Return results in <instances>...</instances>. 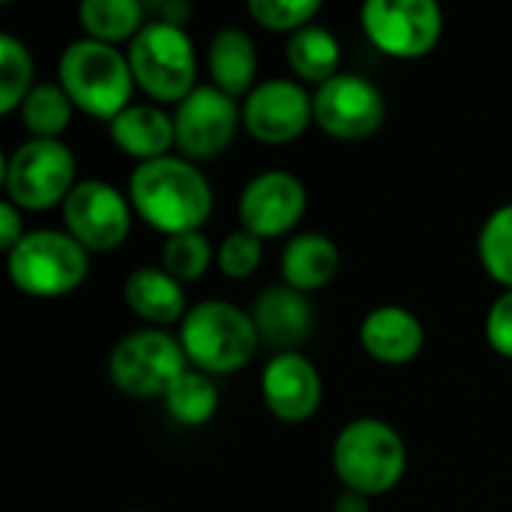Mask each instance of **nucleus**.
<instances>
[{
  "label": "nucleus",
  "instance_id": "obj_8",
  "mask_svg": "<svg viewBox=\"0 0 512 512\" xmlns=\"http://www.w3.org/2000/svg\"><path fill=\"white\" fill-rule=\"evenodd\" d=\"M75 171V153L63 141L27 138L6 159V201H12L18 210L57 207L75 189Z\"/></svg>",
  "mask_w": 512,
  "mask_h": 512
},
{
  "label": "nucleus",
  "instance_id": "obj_33",
  "mask_svg": "<svg viewBox=\"0 0 512 512\" xmlns=\"http://www.w3.org/2000/svg\"><path fill=\"white\" fill-rule=\"evenodd\" d=\"M21 213H24V210H18L12 201H3V204H0V249H3V252H12V249L21 243V237L27 234V231H24Z\"/></svg>",
  "mask_w": 512,
  "mask_h": 512
},
{
  "label": "nucleus",
  "instance_id": "obj_14",
  "mask_svg": "<svg viewBox=\"0 0 512 512\" xmlns=\"http://www.w3.org/2000/svg\"><path fill=\"white\" fill-rule=\"evenodd\" d=\"M309 195L300 177L288 171H264L246 183L237 201L240 228L255 234L258 240H273L291 234L303 213Z\"/></svg>",
  "mask_w": 512,
  "mask_h": 512
},
{
  "label": "nucleus",
  "instance_id": "obj_1",
  "mask_svg": "<svg viewBox=\"0 0 512 512\" xmlns=\"http://www.w3.org/2000/svg\"><path fill=\"white\" fill-rule=\"evenodd\" d=\"M126 192L132 210L165 237L201 231L213 213L210 180L195 162L183 156H162L135 165Z\"/></svg>",
  "mask_w": 512,
  "mask_h": 512
},
{
  "label": "nucleus",
  "instance_id": "obj_11",
  "mask_svg": "<svg viewBox=\"0 0 512 512\" xmlns=\"http://www.w3.org/2000/svg\"><path fill=\"white\" fill-rule=\"evenodd\" d=\"M243 123V108L237 99L213 84H198L174 108V141L177 156L189 162H207L222 156Z\"/></svg>",
  "mask_w": 512,
  "mask_h": 512
},
{
  "label": "nucleus",
  "instance_id": "obj_26",
  "mask_svg": "<svg viewBox=\"0 0 512 512\" xmlns=\"http://www.w3.org/2000/svg\"><path fill=\"white\" fill-rule=\"evenodd\" d=\"M477 255L483 270L512 291V204L492 210L477 234Z\"/></svg>",
  "mask_w": 512,
  "mask_h": 512
},
{
  "label": "nucleus",
  "instance_id": "obj_13",
  "mask_svg": "<svg viewBox=\"0 0 512 512\" xmlns=\"http://www.w3.org/2000/svg\"><path fill=\"white\" fill-rule=\"evenodd\" d=\"M315 120L312 96L306 84L294 78H267L243 99L246 132L270 147L297 141Z\"/></svg>",
  "mask_w": 512,
  "mask_h": 512
},
{
  "label": "nucleus",
  "instance_id": "obj_9",
  "mask_svg": "<svg viewBox=\"0 0 512 512\" xmlns=\"http://www.w3.org/2000/svg\"><path fill=\"white\" fill-rule=\"evenodd\" d=\"M360 21L366 39L393 60L432 54L444 33V12L435 0H369Z\"/></svg>",
  "mask_w": 512,
  "mask_h": 512
},
{
  "label": "nucleus",
  "instance_id": "obj_20",
  "mask_svg": "<svg viewBox=\"0 0 512 512\" xmlns=\"http://www.w3.org/2000/svg\"><path fill=\"white\" fill-rule=\"evenodd\" d=\"M339 264H342L339 246L327 234H318V231L291 237L279 258L285 285H291L300 294H315L327 288L336 279Z\"/></svg>",
  "mask_w": 512,
  "mask_h": 512
},
{
  "label": "nucleus",
  "instance_id": "obj_15",
  "mask_svg": "<svg viewBox=\"0 0 512 512\" xmlns=\"http://www.w3.org/2000/svg\"><path fill=\"white\" fill-rule=\"evenodd\" d=\"M261 396L267 411L282 423H306L318 414L324 384L312 360L297 354H273L261 372Z\"/></svg>",
  "mask_w": 512,
  "mask_h": 512
},
{
  "label": "nucleus",
  "instance_id": "obj_23",
  "mask_svg": "<svg viewBox=\"0 0 512 512\" xmlns=\"http://www.w3.org/2000/svg\"><path fill=\"white\" fill-rule=\"evenodd\" d=\"M78 21L87 39L117 45V42H132L141 27L147 24L144 3L138 0H84L78 9Z\"/></svg>",
  "mask_w": 512,
  "mask_h": 512
},
{
  "label": "nucleus",
  "instance_id": "obj_34",
  "mask_svg": "<svg viewBox=\"0 0 512 512\" xmlns=\"http://www.w3.org/2000/svg\"><path fill=\"white\" fill-rule=\"evenodd\" d=\"M333 512H372V498L342 489V495L333 501Z\"/></svg>",
  "mask_w": 512,
  "mask_h": 512
},
{
  "label": "nucleus",
  "instance_id": "obj_18",
  "mask_svg": "<svg viewBox=\"0 0 512 512\" xmlns=\"http://www.w3.org/2000/svg\"><path fill=\"white\" fill-rule=\"evenodd\" d=\"M108 135L114 147L132 159L153 162L162 156H171L174 141V114H168L162 105H129L108 123Z\"/></svg>",
  "mask_w": 512,
  "mask_h": 512
},
{
  "label": "nucleus",
  "instance_id": "obj_6",
  "mask_svg": "<svg viewBox=\"0 0 512 512\" xmlns=\"http://www.w3.org/2000/svg\"><path fill=\"white\" fill-rule=\"evenodd\" d=\"M135 84L156 105H180L198 84L195 42L186 27L147 21L126 48Z\"/></svg>",
  "mask_w": 512,
  "mask_h": 512
},
{
  "label": "nucleus",
  "instance_id": "obj_28",
  "mask_svg": "<svg viewBox=\"0 0 512 512\" xmlns=\"http://www.w3.org/2000/svg\"><path fill=\"white\" fill-rule=\"evenodd\" d=\"M210 261H213V246L201 231L168 237L162 246V270L171 273L180 285L201 279L210 270Z\"/></svg>",
  "mask_w": 512,
  "mask_h": 512
},
{
  "label": "nucleus",
  "instance_id": "obj_27",
  "mask_svg": "<svg viewBox=\"0 0 512 512\" xmlns=\"http://www.w3.org/2000/svg\"><path fill=\"white\" fill-rule=\"evenodd\" d=\"M33 57L30 48L3 33L0 36V114L21 111L27 93L33 90Z\"/></svg>",
  "mask_w": 512,
  "mask_h": 512
},
{
  "label": "nucleus",
  "instance_id": "obj_21",
  "mask_svg": "<svg viewBox=\"0 0 512 512\" xmlns=\"http://www.w3.org/2000/svg\"><path fill=\"white\" fill-rule=\"evenodd\" d=\"M207 72H210L213 87H219L231 99H240V96L246 99L258 87L255 84L258 51H255L252 36L240 27L219 30L207 45Z\"/></svg>",
  "mask_w": 512,
  "mask_h": 512
},
{
  "label": "nucleus",
  "instance_id": "obj_4",
  "mask_svg": "<svg viewBox=\"0 0 512 512\" xmlns=\"http://www.w3.org/2000/svg\"><path fill=\"white\" fill-rule=\"evenodd\" d=\"M333 471L342 489L378 498L402 483L408 471V447L390 423L360 417L336 435Z\"/></svg>",
  "mask_w": 512,
  "mask_h": 512
},
{
  "label": "nucleus",
  "instance_id": "obj_7",
  "mask_svg": "<svg viewBox=\"0 0 512 512\" xmlns=\"http://www.w3.org/2000/svg\"><path fill=\"white\" fill-rule=\"evenodd\" d=\"M189 369L183 345L165 330H135L123 336L108 354V381L132 399H156Z\"/></svg>",
  "mask_w": 512,
  "mask_h": 512
},
{
  "label": "nucleus",
  "instance_id": "obj_25",
  "mask_svg": "<svg viewBox=\"0 0 512 512\" xmlns=\"http://www.w3.org/2000/svg\"><path fill=\"white\" fill-rule=\"evenodd\" d=\"M72 102L60 84H36L24 105H21V123L27 126L30 138H51L60 141L72 120Z\"/></svg>",
  "mask_w": 512,
  "mask_h": 512
},
{
  "label": "nucleus",
  "instance_id": "obj_17",
  "mask_svg": "<svg viewBox=\"0 0 512 512\" xmlns=\"http://www.w3.org/2000/svg\"><path fill=\"white\" fill-rule=\"evenodd\" d=\"M363 351L381 366H408L420 357L426 345V330L420 318L405 306H375L360 324Z\"/></svg>",
  "mask_w": 512,
  "mask_h": 512
},
{
  "label": "nucleus",
  "instance_id": "obj_19",
  "mask_svg": "<svg viewBox=\"0 0 512 512\" xmlns=\"http://www.w3.org/2000/svg\"><path fill=\"white\" fill-rule=\"evenodd\" d=\"M123 300L135 318L150 327L180 324L189 312L183 285L162 267H138L123 282Z\"/></svg>",
  "mask_w": 512,
  "mask_h": 512
},
{
  "label": "nucleus",
  "instance_id": "obj_2",
  "mask_svg": "<svg viewBox=\"0 0 512 512\" xmlns=\"http://www.w3.org/2000/svg\"><path fill=\"white\" fill-rule=\"evenodd\" d=\"M57 84L78 111L105 123L132 105V90L138 87L129 57L117 45L87 36L63 48L57 60Z\"/></svg>",
  "mask_w": 512,
  "mask_h": 512
},
{
  "label": "nucleus",
  "instance_id": "obj_29",
  "mask_svg": "<svg viewBox=\"0 0 512 512\" xmlns=\"http://www.w3.org/2000/svg\"><path fill=\"white\" fill-rule=\"evenodd\" d=\"M321 12L318 0H252L249 15L258 27L270 33H300L303 27L315 24Z\"/></svg>",
  "mask_w": 512,
  "mask_h": 512
},
{
  "label": "nucleus",
  "instance_id": "obj_30",
  "mask_svg": "<svg viewBox=\"0 0 512 512\" xmlns=\"http://www.w3.org/2000/svg\"><path fill=\"white\" fill-rule=\"evenodd\" d=\"M261 255H264V240L240 228V231H231L219 243L216 264L228 279H246L261 267Z\"/></svg>",
  "mask_w": 512,
  "mask_h": 512
},
{
  "label": "nucleus",
  "instance_id": "obj_16",
  "mask_svg": "<svg viewBox=\"0 0 512 512\" xmlns=\"http://www.w3.org/2000/svg\"><path fill=\"white\" fill-rule=\"evenodd\" d=\"M252 321L261 345L276 354H297L315 330V309L309 294L294 291L291 285H270L252 303Z\"/></svg>",
  "mask_w": 512,
  "mask_h": 512
},
{
  "label": "nucleus",
  "instance_id": "obj_5",
  "mask_svg": "<svg viewBox=\"0 0 512 512\" xmlns=\"http://www.w3.org/2000/svg\"><path fill=\"white\" fill-rule=\"evenodd\" d=\"M9 282L36 300H57L81 288L90 273V252L66 231H27L21 243L6 252Z\"/></svg>",
  "mask_w": 512,
  "mask_h": 512
},
{
  "label": "nucleus",
  "instance_id": "obj_24",
  "mask_svg": "<svg viewBox=\"0 0 512 512\" xmlns=\"http://www.w3.org/2000/svg\"><path fill=\"white\" fill-rule=\"evenodd\" d=\"M165 411L174 423L180 426H204L216 417L219 411V387L210 375L198 372V369H186L171 390L165 393Z\"/></svg>",
  "mask_w": 512,
  "mask_h": 512
},
{
  "label": "nucleus",
  "instance_id": "obj_22",
  "mask_svg": "<svg viewBox=\"0 0 512 512\" xmlns=\"http://www.w3.org/2000/svg\"><path fill=\"white\" fill-rule=\"evenodd\" d=\"M285 60L300 84H315V90H318L321 84H327L339 75L342 45L327 27L309 24L288 39Z\"/></svg>",
  "mask_w": 512,
  "mask_h": 512
},
{
  "label": "nucleus",
  "instance_id": "obj_31",
  "mask_svg": "<svg viewBox=\"0 0 512 512\" xmlns=\"http://www.w3.org/2000/svg\"><path fill=\"white\" fill-rule=\"evenodd\" d=\"M486 339L495 354L512 360V291H504L486 315Z\"/></svg>",
  "mask_w": 512,
  "mask_h": 512
},
{
  "label": "nucleus",
  "instance_id": "obj_12",
  "mask_svg": "<svg viewBox=\"0 0 512 512\" xmlns=\"http://www.w3.org/2000/svg\"><path fill=\"white\" fill-rule=\"evenodd\" d=\"M312 108L318 129L339 141L372 138L387 120V99L378 84L354 72H339L333 81L321 84L312 96Z\"/></svg>",
  "mask_w": 512,
  "mask_h": 512
},
{
  "label": "nucleus",
  "instance_id": "obj_32",
  "mask_svg": "<svg viewBox=\"0 0 512 512\" xmlns=\"http://www.w3.org/2000/svg\"><path fill=\"white\" fill-rule=\"evenodd\" d=\"M147 21H162V24H174V27H186V21L192 18V6L183 0H153L144 3Z\"/></svg>",
  "mask_w": 512,
  "mask_h": 512
},
{
  "label": "nucleus",
  "instance_id": "obj_10",
  "mask_svg": "<svg viewBox=\"0 0 512 512\" xmlns=\"http://www.w3.org/2000/svg\"><path fill=\"white\" fill-rule=\"evenodd\" d=\"M63 231L87 252H114L132 231L129 198L105 180H78L60 204Z\"/></svg>",
  "mask_w": 512,
  "mask_h": 512
},
{
  "label": "nucleus",
  "instance_id": "obj_3",
  "mask_svg": "<svg viewBox=\"0 0 512 512\" xmlns=\"http://www.w3.org/2000/svg\"><path fill=\"white\" fill-rule=\"evenodd\" d=\"M192 369L216 378L240 372L261 348L252 312L228 300H201L189 306L177 333Z\"/></svg>",
  "mask_w": 512,
  "mask_h": 512
}]
</instances>
